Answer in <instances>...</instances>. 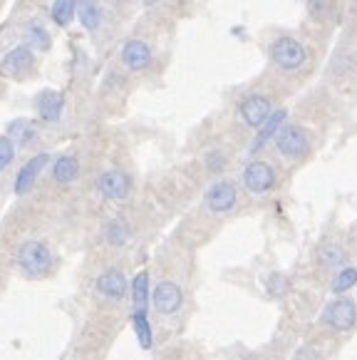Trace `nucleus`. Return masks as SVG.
Returning <instances> with one entry per match:
<instances>
[{
	"label": "nucleus",
	"instance_id": "nucleus-14",
	"mask_svg": "<svg viewBox=\"0 0 357 360\" xmlns=\"http://www.w3.org/2000/svg\"><path fill=\"white\" fill-rule=\"evenodd\" d=\"M285 117H288V110H273V112H271V117H268L266 122L258 127V134H256V139H253V144H251V152L253 154L261 152V149L266 147L271 139H275L278 129L285 124Z\"/></svg>",
	"mask_w": 357,
	"mask_h": 360
},
{
	"label": "nucleus",
	"instance_id": "nucleus-20",
	"mask_svg": "<svg viewBox=\"0 0 357 360\" xmlns=\"http://www.w3.org/2000/svg\"><path fill=\"white\" fill-rule=\"evenodd\" d=\"M131 328H134V335H137L139 345L144 350H152L154 345V333H152V323H149V316L144 311H134L131 313Z\"/></svg>",
	"mask_w": 357,
	"mask_h": 360
},
{
	"label": "nucleus",
	"instance_id": "nucleus-31",
	"mask_svg": "<svg viewBox=\"0 0 357 360\" xmlns=\"http://www.w3.org/2000/svg\"><path fill=\"white\" fill-rule=\"evenodd\" d=\"M241 360H261V358H258V355H251V353H248V355H243Z\"/></svg>",
	"mask_w": 357,
	"mask_h": 360
},
{
	"label": "nucleus",
	"instance_id": "nucleus-3",
	"mask_svg": "<svg viewBox=\"0 0 357 360\" xmlns=\"http://www.w3.org/2000/svg\"><path fill=\"white\" fill-rule=\"evenodd\" d=\"M268 53H271V60H273L280 70H285V72L300 70L308 63V50H305V45L290 35H283V37H278V40H273Z\"/></svg>",
	"mask_w": 357,
	"mask_h": 360
},
{
	"label": "nucleus",
	"instance_id": "nucleus-26",
	"mask_svg": "<svg viewBox=\"0 0 357 360\" xmlns=\"http://www.w3.org/2000/svg\"><path fill=\"white\" fill-rule=\"evenodd\" d=\"M320 261L327 266V269H337V266H345L347 254L335 244H325L320 246Z\"/></svg>",
	"mask_w": 357,
	"mask_h": 360
},
{
	"label": "nucleus",
	"instance_id": "nucleus-24",
	"mask_svg": "<svg viewBox=\"0 0 357 360\" xmlns=\"http://www.w3.org/2000/svg\"><path fill=\"white\" fill-rule=\"evenodd\" d=\"M77 15V0H55L53 3V20L60 27H67Z\"/></svg>",
	"mask_w": 357,
	"mask_h": 360
},
{
	"label": "nucleus",
	"instance_id": "nucleus-5",
	"mask_svg": "<svg viewBox=\"0 0 357 360\" xmlns=\"http://www.w3.org/2000/svg\"><path fill=\"white\" fill-rule=\"evenodd\" d=\"M275 181H278L275 169L268 162H263V159H253V162L246 165V169H243V186H246V191H251L256 196L273 191Z\"/></svg>",
	"mask_w": 357,
	"mask_h": 360
},
{
	"label": "nucleus",
	"instance_id": "nucleus-17",
	"mask_svg": "<svg viewBox=\"0 0 357 360\" xmlns=\"http://www.w3.org/2000/svg\"><path fill=\"white\" fill-rule=\"evenodd\" d=\"M77 176H79V159L74 154H63V157L55 159L53 179L58 184H72Z\"/></svg>",
	"mask_w": 357,
	"mask_h": 360
},
{
	"label": "nucleus",
	"instance_id": "nucleus-10",
	"mask_svg": "<svg viewBox=\"0 0 357 360\" xmlns=\"http://www.w3.org/2000/svg\"><path fill=\"white\" fill-rule=\"evenodd\" d=\"M97 293L107 301H124V296L129 293V281H126L124 271L119 269H107L97 276Z\"/></svg>",
	"mask_w": 357,
	"mask_h": 360
},
{
	"label": "nucleus",
	"instance_id": "nucleus-23",
	"mask_svg": "<svg viewBox=\"0 0 357 360\" xmlns=\"http://www.w3.org/2000/svg\"><path fill=\"white\" fill-rule=\"evenodd\" d=\"M77 18L84 30H97L102 25V11L95 0H82L77 6Z\"/></svg>",
	"mask_w": 357,
	"mask_h": 360
},
{
	"label": "nucleus",
	"instance_id": "nucleus-29",
	"mask_svg": "<svg viewBox=\"0 0 357 360\" xmlns=\"http://www.w3.org/2000/svg\"><path fill=\"white\" fill-rule=\"evenodd\" d=\"M308 11L313 18H325L327 11V0H308Z\"/></svg>",
	"mask_w": 357,
	"mask_h": 360
},
{
	"label": "nucleus",
	"instance_id": "nucleus-2",
	"mask_svg": "<svg viewBox=\"0 0 357 360\" xmlns=\"http://www.w3.org/2000/svg\"><path fill=\"white\" fill-rule=\"evenodd\" d=\"M320 321H323V326H327L330 330L347 333V330H352L357 326V303L347 296H335L323 308Z\"/></svg>",
	"mask_w": 357,
	"mask_h": 360
},
{
	"label": "nucleus",
	"instance_id": "nucleus-22",
	"mask_svg": "<svg viewBox=\"0 0 357 360\" xmlns=\"http://www.w3.org/2000/svg\"><path fill=\"white\" fill-rule=\"evenodd\" d=\"M22 35H25V45L30 50H50V45H53L50 32L45 30L40 22H27Z\"/></svg>",
	"mask_w": 357,
	"mask_h": 360
},
{
	"label": "nucleus",
	"instance_id": "nucleus-15",
	"mask_svg": "<svg viewBox=\"0 0 357 360\" xmlns=\"http://www.w3.org/2000/svg\"><path fill=\"white\" fill-rule=\"evenodd\" d=\"M35 107H37V115L40 120L45 122H58L60 117H63V110H65V100L60 92L55 90H42L35 100Z\"/></svg>",
	"mask_w": 357,
	"mask_h": 360
},
{
	"label": "nucleus",
	"instance_id": "nucleus-27",
	"mask_svg": "<svg viewBox=\"0 0 357 360\" xmlns=\"http://www.w3.org/2000/svg\"><path fill=\"white\" fill-rule=\"evenodd\" d=\"M13 159H15V142L8 134H3L0 137V172L8 169L13 165Z\"/></svg>",
	"mask_w": 357,
	"mask_h": 360
},
{
	"label": "nucleus",
	"instance_id": "nucleus-16",
	"mask_svg": "<svg viewBox=\"0 0 357 360\" xmlns=\"http://www.w3.org/2000/svg\"><path fill=\"white\" fill-rule=\"evenodd\" d=\"M131 291V303H134V311H149V303H152V283H149L147 271H139L134 276V281L129 283Z\"/></svg>",
	"mask_w": 357,
	"mask_h": 360
},
{
	"label": "nucleus",
	"instance_id": "nucleus-8",
	"mask_svg": "<svg viewBox=\"0 0 357 360\" xmlns=\"http://www.w3.org/2000/svg\"><path fill=\"white\" fill-rule=\"evenodd\" d=\"M271 112H273V105H271V100H268L266 95H261V92H251V95L243 97L241 105H238V117H241L243 124L251 129L261 127L268 117H271Z\"/></svg>",
	"mask_w": 357,
	"mask_h": 360
},
{
	"label": "nucleus",
	"instance_id": "nucleus-21",
	"mask_svg": "<svg viewBox=\"0 0 357 360\" xmlns=\"http://www.w3.org/2000/svg\"><path fill=\"white\" fill-rule=\"evenodd\" d=\"M129 238H131V229L124 219H112L105 226V241L110 246H115V249H122Z\"/></svg>",
	"mask_w": 357,
	"mask_h": 360
},
{
	"label": "nucleus",
	"instance_id": "nucleus-1",
	"mask_svg": "<svg viewBox=\"0 0 357 360\" xmlns=\"http://www.w3.org/2000/svg\"><path fill=\"white\" fill-rule=\"evenodd\" d=\"M53 251L48 244L42 241H25V244L18 249V266L22 269V274L30 276V278H42L53 271Z\"/></svg>",
	"mask_w": 357,
	"mask_h": 360
},
{
	"label": "nucleus",
	"instance_id": "nucleus-28",
	"mask_svg": "<svg viewBox=\"0 0 357 360\" xmlns=\"http://www.w3.org/2000/svg\"><path fill=\"white\" fill-rule=\"evenodd\" d=\"M228 165V159L223 152H219V149H214V152L206 154V167H209V172H214V174H219V172H223Z\"/></svg>",
	"mask_w": 357,
	"mask_h": 360
},
{
	"label": "nucleus",
	"instance_id": "nucleus-25",
	"mask_svg": "<svg viewBox=\"0 0 357 360\" xmlns=\"http://www.w3.org/2000/svg\"><path fill=\"white\" fill-rule=\"evenodd\" d=\"M266 293L271 298H285L290 293V278L280 271H273L266 278Z\"/></svg>",
	"mask_w": 357,
	"mask_h": 360
},
{
	"label": "nucleus",
	"instance_id": "nucleus-18",
	"mask_svg": "<svg viewBox=\"0 0 357 360\" xmlns=\"http://www.w3.org/2000/svg\"><path fill=\"white\" fill-rule=\"evenodd\" d=\"M357 286V266L352 264H345L337 269V274L332 276V283H330V291L335 296H345L347 291Z\"/></svg>",
	"mask_w": 357,
	"mask_h": 360
},
{
	"label": "nucleus",
	"instance_id": "nucleus-30",
	"mask_svg": "<svg viewBox=\"0 0 357 360\" xmlns=\"http://www.w3.org/2000/svg\"><path fill=\"white\" fill-rule=\"evenodd\" d=\"M295 360H318V353L310 345H305V348H300L298 353H295Z\"/></svg>",
	"mask_w": 357,
	"mask_h": 360
},
{
	"label": "nucleus",
	"instance_id": "nucleus-19",
	"mask_svg": "<svg viewBox=\"0 0 357 360\" xmlns=\"http://www.w3.org/2000/svg\"><path fill=\"white\" fill-rule=\"evenodd\" d=\"M8 137L15 142V147L18 144H20V147H30L37 139V129L30 120H15V122H11V127H8Z\"/></svg>",
	"mask_w": 357,
	"mask_h": 360
},
{
	"label": "nucleus",
	"instance_id": "nucleus-6",
	"mask_svg": "<svg viewBox=\"0 0 357 360\" xmlns=\"http://www.w3.org/2000/svg\"><path fill=\"white\" fill-rule=\"evenodd\" d=\"M206 209L211 214H228L238 204V186L231 179H219L206 189Z\"/></svg>",
	"mask_w": 357,
	"mask_h": 360
},
{
	"label": "nucleus",
	"instance_id": "nucleus-4",
	"mask_svg": "<svg viewBox=\"0 0 357 360\" xmlns=\"http://www.w3.org/2000/svg\"><path fill=\"white\" fill-rule=\"evenodd\" d=\"M275 149L280 152V157L290 159V162H298L305 154L310 152V137L303 127L298 124H283L275 134Z\"/></svg>",
	"mask_w": 357,
	"mask_h": 360
},
{
	"label": "nucleus",
	"instance_id": "nucleus-12",
	"mask_svg": "<svg viewBox=\"0 0 357 360\" xmlns=\"http://www.w3.org/2000/svg\"><path fill=\"white\" fill-rule=\"evenodd\" d=\"M48 165H50V154H35L32 159H27L15 176V194H20V196L27 194V191L35 186L37 176L42 174V169Z\"/></svg>",
	"mask_w": 357,
	"mask_h": 360
},
{
	"label": "nucleus",
	"instance_id": "nucleus-11",
	"mask_svg": "<svg viewBox=\"0 0 357 360\" xmlns=\"http://www.w3.org/2000/svg\"><path fill=\"white\" fill-rule=\"evenodd\" d=\"M32 68H35V55H32V50L27 48L25 43L13 48L11 53L3 58V63H0V70L13 75V77H25V75L32 72Z\"/></svg>",
	"mask_w": 357,
	"mask_h": 360
},
{
	"label": "nucleus",
	"instance_id": "nucleus-7",
	"mask_svg": "<svg viewBox=\"0 0 357 360\" xmlns=\"http://www.w3.org/2000/svg\"><path fill=\"white\" fill-rule=\"evenodd\" d=\"M152 306L159 316H176L184 306V291L176 281H159L152 288Z\"/></svg>",
	"mask_w": 357,
	"mask_h": 360
},
{
	"label": "nucleus",
	"instance_id": "nucleus-13",
	"mask_svg": "<svg viewBox=\"0 0 357 360\" xmlns=\"http://www.w3.org/2000/svg\"><path fill=\"white\" fill-rule=\"evenodd\" d=\"M122 63L131 70V72H142L152 65V50L142 40H129V43L122 48Z\"/></svg>",
	"mask_w": 357,
	"mask_h": 360
},
{
	"label": "nucleus",
	"instance_id": "nucleus-9",
	"mask_svg": "<svg viewBox=\"0 0 357 360\" xmlns=\"http://www.w3.org/2000/svg\"><path fill=\"white\" fill-rule=\"evenodd\" d=\"M97 191L110 202H122L131 191V176L122 169H107L97 179Z\"/></svg>",
	"mask_w": 357,
	"mask_h": 360
}]
</instances>
